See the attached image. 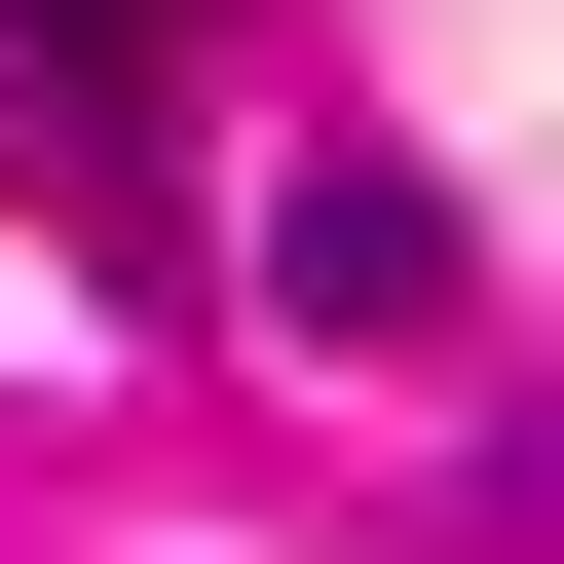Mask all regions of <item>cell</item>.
I'll return each instance as SVG.
<instances>
[{"label": "cell", "instance_id": "cell-1", "mask_svg": "<svg viewBox=\"0 0 564 564\" xmlns=\"http://www.w3.org/2000/svg\"><path fill=\"white\" fill-rule=\"evenodd\" d=\"M263 339H452V226H414V151L263 188Z\"/></svg>", "mask_w": 564, "mask_h": 564}, {"label": "cell", "instance_id": "cell-2", "mask_svg": "<svg viewBox=\"0 0 564 564\" xmlns=\"http://www.w3.org/2000/svg\"><path fill=\"white\" fill-rule=\"evenodd\" d=\"M0 39H39V76H151V39H188V0H0Z\"/></svg>", "mask_w": 564, "mask_h": 564}]
</instances>
